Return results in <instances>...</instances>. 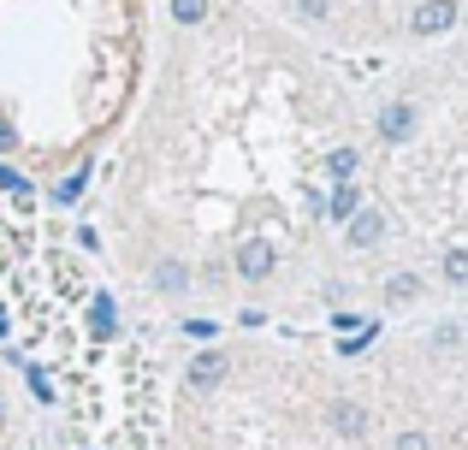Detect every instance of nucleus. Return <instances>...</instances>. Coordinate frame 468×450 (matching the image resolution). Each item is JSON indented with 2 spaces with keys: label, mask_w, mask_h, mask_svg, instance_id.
<instances>
[{
  "label": "nucleus",
  "mask_w": 468,
  "mask_h": 450,
  "mask_svg": "<svg viewBox=\"0 0 468 450\" xmlns=\"http://www.w3.org/2000/svg\"><path fill=\"white\" fill-rule=\"evenodd\" d=\"M457 18H463V6H457V0H421V6L410 12V30L427 42V36H445V30H457Z\"/></svg>",
  "instance_id": "1"
},
{
  "label": "nucleus",
  "mask_w": 468,
  "mask_h": 450,
  "mask_svg": "<svg viewBox=\"0 0 468 450\" xmlns=\"http://www.w3.org/2000/svg\"><path fill=\"white\" fill-rule=\"evenodd\" d=\"M326 427L338 433V439H367V433H374V415H367V403H356V397H338V403L326 409Z\"/></svg>",
  "instance_id": "2"
},
{
  "label": "nucleus",
  "mask_w": 468,
  "mask_h": 450,
  "mask_svg": "<svg viewBox=\"0 0 468 450\" xmlns=\"http://www.w3.org/2000/svg\"><path fill=\"white\" fill-rule=\"evenodd\" d=\"M463 344V326L457 320H439V332H433V350H457Z\"/></svg>",
  "instance_id": "19"
},
{
  "label": "nucleus",
  "mask_w": 468,
  "mask_h": 450,
  "mask_svg": "<svg viewBox=\"0 0 468 450\" xmlns=\"http://www.w3.org/2000/svg\"><path fill=\"white\" fill-rule=\"evenodd\" d=\"M374 131L386 142H410L415 137V107L410 101H386V107H379V119H374Z\"/></svg>",
  "instance_id": "6"
},
{
  "label": "nucleus",
  "mask_w": 468,
  "mask_h": 450,
  "mask_svg": "<svg viewBox=\"0 0 468 450\" xmlns=\"http://www.w3.org/2000/svg\"><path fill=\"white\" fill-rule=\"evenodd\" d=\"M374 338H379V320H374V326H367V332H350V338H344V344H338V350H344V356H362V350H367V344H374Z\"/></svg>",
  "instance_id": "18"
},
{
  "label": "nucleus",
  "mask_w": 468,
  "mask_h": 450,
  "mask_svg": "<svg viewBox=\"0 0 468 450\" xmlns=\"http://www.w3.org/2000/svg\"><path fill=\"white\" fill-rule=\"evenodd\" d=\"M214 332H219V320H207V314H196V320H184V338H196V344H207Z\"/></svg>",
  "instance_id": "17"
},
{
  "label": "nucleus",
  "mask_w": 468,
  "mask_h": 450,
  "mask_svg": "<svg viewBox=\"0 0 468 450\" xmlns=\"http://www.w3.org/2000/svg\"><path fill=\"white\" fill-rule=\"evenodd\" d=\"M0 433H6V397H0Z\"/></svg>",
  "instance_id": "24"
},
{
  "label": "nucleus",
  "mask_w": 468,
  "mask_h": 450,
  "mask_svg": "<svg viewBox=\"0 0 468 450\" xmlns=\"http://www.w3.org/2000/svg\"><path fill=\"white\" fill-rule=\"evenodd\" d=\"M391 450H433V445H427V433H421V427H403L398 439H391Z\"/></svg>",
  "instance_id": "20"
},
{
  "label": "nucleus",
  "mask_w": 468,
  "mask_h": 450,
  "mask_svg": "<svg viewBox=\"0 0 468 450\" xmlns=\"http://www.w3.org/2000/svg\"><path fill=\"white\" fill-rule=\"evenodd\" d=\"M12 332V309H6V302H0V338H6Z\"/></svg>",
  "instance_id": "23"
},
{
  "label": "nucleus",
  "mask_w": 468,
  "mask_h": 450,
  "mask_svg": "<svg viewBox=\"0 0 468 450\" xmlns=\"http://www.w3.org/2000/svg\"><path fill=\"white\" fill-rule=\"evenodd\" d=\"M356 208H362V184H356V178H338V184L320 196V214H326V220H350Z\"/></svg>",
  "instance_id": "7"
},
{
  "label": "nucleus",
  "mask_w": 468,
  "mask_h": 450,
  "mask_svg": "<svg viewBox=\"0 0 468 450\" xmlns=\"http://www.w3.org/2000/svg\"><path fill=\"white\" fill-rule=\"evenodd\" d=\"M367 326H374V320H362V314H350V309H332V332L350 338V332H367Z\"/></svg>",
  "instance_id": "15"
},
{
  "label": "nucleus",
  "mask_w": 468,
  "mask_h": 450,
  "mask_svg": "<svg viewBox=\"0 0 468 450\" xmlns=\"http://www.w3.org/2000/svg\"><path fill=\"white\" fill-rule=\"evenodd\" d=\"M202 18H207V0H172V24H184V30H196Z\"/></svg>",
  "instance_id": "13"
},
{
  "label": "nucleus",
  "mask_w": 468,
  "mask_h": 450,
  "mask_svg": "<svg viewBox=\"0 0 468 450\" xmlns=\"http://www.w3.org/2000/svg\"><path fill=\"white\" fill-rule=\"evenodd\" d=\"M83 190H90V166H78V173L59 178V184H54V202H66V208H71V202H78Z\"/></svg>",
  "instance_id": "11"
},
{
  "label": "nucleus",
  "mask_w": 468,
  "mask_h": 450,
  "mask_svg": "<svg viewBox=\"0 0 468 450\" xmlns=\"http://www.w3.org/2000/svg\"><path fill=\"white\" fill-rule=\"evenodd\" d=\"M415 297H421V278H415V273H391L386 278V302H391V309H410Z\"/></svg>",
  "instance_id": "10"
},
{
  "label": "nucleus",
  "mask_w": 468,
  "mask_h": 450,
  "mask_svg": "<svg viewBox=\"0 0 468 450\" xmlns=\"http://www.w3.org/2000/svg\"><path fill=\"white\" fill-rule=\"evenodd\" d=\"M154 290L160 297H184V290H190V267L184 261H154Z\"/></svg>",
  "instance_id": "9"
},
{
  "label": "nucleus",
  "mask_w": 468,
  "mask_h": 450,
  "mask_svg": "<svg viewBox=\"0 0 468 450\" xmlns=\"http://www.w3.org/2000/svg\"><path fill=\"white\" fill-rule=\"evenodd\" d=\"M24 380H30V392H36V403H54V385H48V373H42V368H36V361H30V368H24Z\"/></svg>",
  "instance_id": "16"
},
{
  "label": "nucleus",
  "mask_w": 468,
  "mask_h": 450,
  "mask_svg": "<svg viewBox=\"0 0 468 450\" xmlns=\"http://www.w3.org/2000/svg\"><path fill=\"white\" fill-rule=\"evenodd\" d=\"M297 12H303V18H326L332 0H297Z\"/></svg>",
  "instance_id": "21"
},
{
  "label": "nucleus",
  "mask_w": 468,
  "mask_h": 450,
  "mask_svg": "<svg viewBox=\"0 0 468 450\" xmlns=\"http://www.w3.org/2000/svg\"><path fill=\"white\" fill-rule=\"evenodd\" d=\"M439 273H445V285H468V249H445Z\"/></svg>",
  "instance_id": "14"
},
{
  "label": "nucleus",
  "mask_w": 468,
  "mask_h": 450,
  "mask_svg": "<svg viewBox=\"0 0 468 450\" xmlns=\"http://www.w3.org/2000/svg\"><path fill=\"white\" fill-rule=\"evenodd\" d=\"M226 373H231L226 350H202V356L184 368V380H190V392H214V385H226Z\"/></svg>",
  "instance_id": "5"
},
{
  "label": "nucleus",
  "mask_w": 468,
  "mask_h": 450,
  "mask_svg": "<svg viewBox=\"0 0 468 450\" xmlns=\"http://www.w3.org/2000/svg\"><path fill=\"white\" fill-rule=\"evenodd\" d=\"M356 166H362V154H356V149H332L326 154V178H356Z\"/></svg>",
  "instance_id": "12"
},
{
  "label": "nucleus",
  "mask_w": 468,
  "mask_h": 450,
  "mask_svg": "<svg viewBox=\"0 0 468 450\" xmlns=\"http://www.w3.org/2000/svg\"><path fill=\"white\" fill-rule=\"evenodd\" d=\"M273 267H279V249H273L267 237H243V243H238V273L250 278V285L273 278Z\"/></svg>",
  "instance_id": "3"
},
{
  "label": "nucleus",
  "mask_w": 468,
  "mask_h": 450,
  "mask_svg": "<svg viewBox=\"0 0 468 450\" xmlns=\"http://www.w3.org/2000/svg\"><path fill=\"white\" fill-rule=\"evenodd\" d=\"M344 243H350V249H379V243H386V214L362 202V208L344 220Z\"/></svg>",
  "instance_id": "4"
},
{
  "label": "nucleus",
  "mask_w": 468,
  "mask_h": 450,
  "mask_svg": "<svg viewBox=\"0 0 468 450\" xmlns=\"http://www.w3.org/2000/svg\"><path fill=\"white\" fill-rule=\"evenodd\" d=\"M18 149V131H12V119H0V154Z\"/></svg>",
  "instance_id": "22"
},
{
  "label": "nucleus",
  "mask_w": 468,
  "mask_h": 450,
  "mask_svg": "<svg viewBox=\"0 0 468 450\" xmlns=\"http://www.w3.org/2000/svg\"><path fill=\"white\" fill-rule=\"evenodd\" d=\"M83 326H90V338H113L119 332V309H113V297H107V290H95V297H90Z\"/></svg>",
  "instance_id": "8"
}]
</instances>
